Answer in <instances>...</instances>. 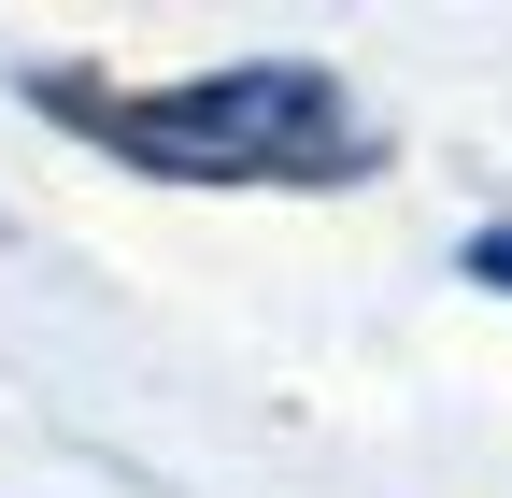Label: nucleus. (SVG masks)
<instances>
[{"label": "nucleus", "mask_w": 512, "mask_h": 498, "mask_svg": "<svg viewBox=\"0 0 512 498\" xmlns=\"http://www.w3.org/2000/svg\"><path fill=\"white\" fill-rule=\"evenodd\" d=\"M86 143L171 185H342L370 171V114L328 72H200V86H43Z\"/></svg>", "instance_id": "obj_1"}, {"label": "nucleus", "mask_w": 512, "mask_h": 498, "mask_svg": "<svg viewBox=\"0 0 512 498\" xmlns=\"http://www.w3.org/2000/svg\"><path fill=\"white\" fill-rule=\"evenodd\" d=\"M470 271H484V285H512V228H484V242H470Z\"/></svg>", "instance_id": "obj_2"}]
</instances>
